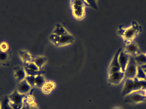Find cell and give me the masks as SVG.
<instances>
[{
  "label": "cell",
  "mask_w": 146,
  "mask_h": 109,
  "mask_svg": "<svg viewBox=\"0 0 146 109\" xmlns=\"http://www.w3.org/2000/svg\"><path fill=\"white\" fill-rule=\"evenodd\" d=\"M50 42L56 47H62L70 45L74 43L75 38L72 34L57 36L51 33L49 37Z\"/></svg>",
  "instance_id": "cell-1"
},
{
  "label": "cell",
  "mask_w": 146,
  "mask_h": 109,
  "mask_svg": "<svg viewBox=\"0 0 146 109\" xmlns=\"http://www.w3.org/2000/svg\"><path fill=\"white\" fill-rule=\"evenodd\" d=\"M70 2L74 17L79 20L83 19L86 14V1L75 0L71 1Z\"/></svg>",
  "instance_id": "cell-2"
},
{
  "label": "cell",
  "mask_w": 146,
  "mask_h": 109,
  "mask_svg": "<svg viewBox=\"0 0 146 109\" xmlns=\"http://www.w3.org/2000/svg\"><path fill=\"white\" fill-rule=\"evenodd\" d=\"M25 95L20 94L16 90L8 96L9 104L12 109H21Z\"/></svg>",
  "instance_id": "cell-3"
},
{
  "label": "cell",
  "mask_w": 146,
  "mask_h": 109,
  "mask_svg": "<svg viewBox=\"0 0 146 109\" xmlns=\"http://www.w3.org/2000/svg\"><path fill=\"white\" fill-rule=\"evenodd\" d=\"M133 79H129L126 81L123 92L124 95L131 93L134 90H139V88H141L143 85H145L144 81L141 82L142 81L133 80Z\"/></svg>",
  "instance_id": "cell-4"
},
{
  "label": "cell",
  "mask_w": 146,
  "mask_h": 109,
  "mask_svg": "<svg viewBox=\"0 0 146 109\" xmlns=\"http://www.w3.org/2000/svg\"><path fill=\"white\" fill-rule=\"evenodd\" d=\"M137 65L135 60L133 57L129 58L127 68L126 75L128 79H133L136 76L137 73Z\"/></svg>",
  "instance_id": "cell-5"
},
{
  "label": "cell",
  "mask_w": 146,
  "mask_h": 109,
  "mask_svg": "<svg viewBox=\"0 0 146 109\" xmlns=\"http://www.w3.org/2000/svg\"><path fill=\"white\" fill-rule=\"evenodd\" d=\"M120 52L118 51L111 60L108 69V75L116 72L122 71L118 61V55Z\"/></svg>",
  "instance_id": "cell-6"
},
{
  "label": "cell",
  "mask_w": 146,
  "mask_h": 109,
  "mask_svg": "<svg viewBox=\"0 0 146 109\" xmlns=\"http://www.w3.org/2000/svg\"><path fill=\"white\" fill-rule=\"evenodd\" d=\"M124 76V72L122 71L113 73L108 75V81L111 85H117L122 81Z\"/></svg>",
  "instance_id": "cell-7"
},
{
  "label": "cell",
  "mask_w": 146,
  "mask_h": 109,
  "mask_svg": "<svg viewBox=\"0 0 146 109\" xmlns=\"http://www.w3.org/2000/svg\"><path fill=\"white\" fill-rule=\"evenodd\" d=\"M27 75H36L40 73V69L33 61L25 64L24 67Z\"/></svg>",
  "instance_id": "cell-8"
},
{
  "label": "cell",
  "mask_w": 146,
  "mask_h": 109,
  "mask_svg": "<svg viewBox=\"0 0 146 109\" xmlns=\"http://www.w3.org/2000/svg\"><path fill=\"white\" fill-rule=\"evenodd\" d=\"M31 86L29 85L25 79L24 80L19 82L17 86L16 91L20 94L25 95L30 92L31 89Z\"/></svg>",
  "instance_id": "cell-9"
},
{
  "label": "cell",
  "mask_w": 146,
  "mask_h": 109,
  "mask_svg": "<svg viewBox=\"0 0 146 109\" xmlns=\"http://www.w3.org/2000/svg\"><path fill=\"white\" fill-rule=\"evenodd\" d=\"M26 76L27 74L24 67L19 66L14 69V77L19 82L25 80Z\"/></svg>",
  "instance_id": "cell-10"
},
{
  "label": "cell",
  "mask_w": 146,
  "mask_h": 109,
  "mask_svg": "<svg viewBox=\"0 0 146 109\" xmlns=\"http://www.w3.org/2000/svg\"><path fill=\"white\" fill-rule=\"evenodd\" d=\"M129 60L128 54L125 52H120L118 55V61L121 67V69L123 72L126 71V68Z\"/></svg>",
  "instance_id": "cell-11"
},
{
  "label": "cell",
  "mask_w": 146,
  "mask_h": 109,
  "mask_svg": "<svg viewBox=\"0 0 146 109\" xmlns=\"http://www.w3.org/2000/svg\"><path fill=\"white\" fill-rule=\"evenodd\" d=\"M52 33L59 36L71 34L65 26L61 23H57L55 25Z\"/></svg>",
  "instance_id": "cell-12"
},
{
  "label": "cell",
  "mask_w": 146,
  "mask_h": 109,
  "mask_svg": "<svg viewBox=\"0 0 146 109\" xmlns=\"http://www.w3.org/2000/svg\"><path fill=\"white\" fill-rule=\"evenodd\" d=\"M128 102L136 103L141 102L145 99V96L137 92H131L126 98Z\"/></svg>",
  "instance_id": "cell-13"
},
{
  "label": "cell",
  "mask_w": 146,
  "mask_h": 109,
  "mask_svg": "<svg viewBox=\"0 0 146 109\" xmlns=\"http://www.w3.org/2000/svg\"><path fill=\"white\" fill-rule=\"evenodd\" d=\"M56 84L54 81L50 80H46L44 85L42 87V92L45 94L50 93L55 88Z\"/></svg>",
  "instance_id": "cell-14"
},
{
  "label": "cell",
  "mask_w": 146,
  "mask_h": 109,
  "mask_svg": "<svg viewBox=\"0 0 146 109\" xmlns=\"http://www.w3.org/2000/svg\"><path fill=\"white\" fill-rule=\"evenodd\" d=\"M19 54L21 60L25 64H27L33 61L32 56L28 51L25 50H20L19 52Z\"/></svg>",
  "instance_id": "cell-15"
},
{
  "label": "cell",
  "mask_w": 146,
  "mask_h": 109,
  "mask_svg": "<svg viewBox=\"0 0 146 109\" xmlns=\"http://www.w3.org/2000/svg\"><path fill=\"white\" fill-rule=\"evenodd\" d=\"M47 60V57L45 56L38 55L33 59V61L40 69H41L46 64Z\"/></svg>",
  "instance_id": "cell-16"
},
{
  "label": "cell",
  "mask_w": 146,
  "mask_h": 109,
  "mask_svg": "<svg viewBox=\"0 0 146 109\" xmlns=\"http://www.w3.org/2000/svg\"><path fill=\"white\" fill-rule=\"evenodd\" d=\"M46 80L42 74L40 73L35 75V83L34 87L38 88H42L44 85Z\"/></svg>",
  "instance_id": "cell-17"
},
{
  "label": "cell",
  "mask_w": 146,
  "mask_h": 109,
  "mask_svg": "<svg viewBox=\"0 0 146 109\" xmlns=\"http://www.w3.org/2000/svg\"><path fill=\"white\" fill-rule=\"evenodd\" d=\"M126 49L127 52L130 54L135 55L136 56L139 55L137 45L134 44L132 43L128 44L126 47Z\"/></svg>",
  "instance_id": "cell-18"
},
{
  "label": "cell",
  "mask_w": 146,
  "mask_h": 109,
  "mask_svg": "<svg viewBox=\"0 0 146 109\" xmlns=\"http://www.w3.org/2000/svg\"><path fill=\"white\" fill-rule=\"evenodd\" d=\"M136 29H135L134 27H131L127 29L124 32L123 35L126 39H129L133 37L136 33Z\"/></svg>",
  "instance_id": "cell-19"
},
{
  "label": "cell",
  "mask_w": 146,
  "mask_h": 109,
  "mask_svg": "<svg viewBox=\"0 0 146 109\" xmlns=\"http://www.w3.org/2000/svg\"><path fill=\"white\" fill-rule=\"evenodd\" d=\"M1 109H12L9 104L8 96L4 97L0 101Z\"/></svg>",
  "instance_id": "cell-20"
},
{
  "label": "cell",
  "mask_w": 146,
  "mask_h": 109,
  "mask_svg": "<svg viewBox=\"0 0 146 109\" xmlns=\"http://www.w3.org/2000/svg\"><path fill=\"white\" fill-rule=\"evenodd\" d=\"M135 61L137 62L139 64H143L146 63V55L140 54L136 56L135 57Z\"/></svg>",
  "instance_id": "cell-21"
},
{
  "label": "cell",
  "mask_w": 146,
  "mask_h": 109,
  "mask_svg": "<svg viewBox=\"0 0 146 109\" xmlns=\"http://www.w3.org/2000/svg\"><path fill=\"white\" fill-rule=\"evenodd\" d=\"M137 73L136 76L138 79H140L141 80L145 79H146V75L145 71H143L142 68L139 67H138Z\"/></svg>",
  "instance_id": "cell-22"
},
{
  "label": "cell",
  "mask_w": 146,
  "mask_h": 109,
  "mask_svg": "<svg viewBox=\"0 0 146 109\" xmlns=\"http://www.w3.org/2000/svg\"><path fill=\"white\" fill-rule=\"evenodd\" d=\"M9 46L5 42L1 43L0 44V50L1 51L5 52L8 49Z\"/></svg>",
  "instance_id": "cell-23"
},
{
  "label": "cell",
  "mask_w": 146,
  "mask_h": 109,
  "mask_svg": "<svg viewBox=\"0 0 146 109\" xmlns=\"http://www.w3.org/2000/svg\"><path fill=\"white\" fill-rule=\"evenodd\" d=\"M7 57V55L6 52H0V60L1 61H4L6 60Z\"/></svg>",
  "instance_id": "cell-24"
},
{
  "label": "cell",
  "mask_w": 146,
  "mask_h": 109,
  "mask_svg": "<svg viewBox=\"0 0 146 109\" xmlns=\"http://www.w3.org/2000/svg\"><path fill=\"white\" fill-rule=\"evenodd\" d=\"M144 71H145V73L146 75V69L144 70Z\"/></svg>",
  "instance_id": "cell-25"
},
{
  "label": "cell",
  "mask_w": 146,
  "mask_h": 109,
  "mask_svg": "<svg viewBox=\"0 0 146 109\" xmlns=\"http://www.w3.org/2000/svg\"><path fill=\"white\" fill-rule=\"evenodd\" d=\"M0 109H1V104H0Z\"/></svg>",
  "instance_id": "cell-26"
},
{
  "label": "cell",
  "mask_w": 146,
  "mask_h": 109,
  "mask_svg": "<svg viewBox=\"0 0 146 109\" xmlns=\"http://www.w3.org/2000/svg\"></svg>",
  "instance_id": "cell-27"
}]
</instances>
